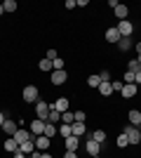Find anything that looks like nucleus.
I'll use <instances>...</instances> for the list:
<instances>
[{"label": "nucleus", "mask_w": 141, "mask_h": 158, "mask_svg": "<svg viewBox=\"0 0 141 158\" xmlns=\"http://www.w3.org/2000/svg\"><path fill=\"white\" fill-rule=\"evenodd\" d=\"M21 97H24L26 104H35V102L40 99V92H38V87H35V85H26V87H24V92H21Z\"/></svg>", "instance_id": "nucleus-1"}, {"label": "nucleus", "mask_w": 141, "mask_h": 158, "mask_svg": "<svg viewBox=\"0 0 141 158\" xmlns=\"http://www.w3.org/2000/svg\"><path fill=\"white\" fill-rule=\"evenodd\" d=\"M122 132L127 135V139H129V144H132V146H136L141 142V130H139V127H134V125H129V123H127Z\"/></svg>", "instance_id": "nucleus-2"}, {"label": "nucleus", "mask_w": 141, "mask_h": 158, "mask_svg": "<svg viewBox=\"0 0 141 158\" xmlns=\"http://www.w3.org/2000/svg\"><path fill=\"white\" fill-rule=\"evenodd\" d=\"M47 116H49V102H35V118H40L47 123Z\"/></svg>", "instance_id": "nucleus-3"}, {"label": "nucleus", "mask_w": 141, "mask_h": 158, "mask_svg": "<svg viewBox=\"0 0 141 158\" xmlns=\"http://www.w3.org/2000/svg\"><path fill=\"white\" fill-rule=\"evenodd\" d=\"M118 31H120V35H122V38H132V33H134V24H132L129 19L118 21Z\"/></svg>", "instance_id": "nucleus-4"}, {"label": "nucleus", "mask_w": 141, "mask_h": 158, "mask_svg": "<svg viewBox=\"0 0 141 158\" xmlns=\"http://www.w3.org/2000/svg\"><path fill=\"white\" fill-rule=\"evenodd\" d=\"M49 109H57L59 113L71 111V102H68V97H59L57 102H49Z\"/></svg>", "instance_id": "nucleus-5"}, {"label": "nucleus", "mask_w": 141, "mask_h": 158, "mask_svg": "<svg viewBox=\"0 0 141 158\" xmlns=\"http://www.w3.org/2000/svg\"><path fill=\"white\" fill-rule=\"evenodd\" d=\"M31 135L33 137H40V135H45V120H40V118H35V120H31Z\"/></svg>", "instance_id": "nucleus-6"}, {"label": "nucleus", "mask_w": 141, "mask_h": 158, "mask_svg": "<svg viewBox=\"0 0 141 158\" xmlns=\"http://www.w3.org/2000/svg\"><path fill=\"white\" fill-rule=\"evenodd\" d=\"M14 139H17V144H24V142H31V139H35L33 135H31V130H24V127H19V130L14 132Z\"/></svg>", "instance_id": "nucleus-7"}, {"label": "nucleus", "mask_w": 141, "mask_h": 158, "mask_svg": "<svg viewBox=\"0 0 141 158\" xmlns=\"http://www.w3.org/2000/svg\"><path fill=\"white\" fill-rule=\"evenodd\" d=\"M120 31H118V26H108V31H106V40L108 43H113V45H118L120 43Z\"/></svg>", "instance_id": "nucleus-8"}, {"label": "nucleus", "mask_w": 141, "mask_h": 158, "mask_svg": "<svg viewBox=\"0 0 141 158\" xmlns=\"http://www.w3.org/2000/svg\"><path fill=\"white\" fill-rule=\"evenodd\" d=\"M17 130H19V123H17V120H5V123H2V132H5L7 137H14Z\"/></svg>", "instance_id": "nucleus-9"}, {"label": "nucleus", "mask_w": 141, "mask_h": 158, "mask_svg": "<svg viewBox=\"0 0 141 158\" xmlns=\"http://www.w3.org/2000/svg\"><path fill=\"white\" fill-rule=\"evenodd\" d=\"M136 92H139V85H134V83H127V85L122 87V97L125 99H132V97H136Z\"/></svg>", "instance_id": "nucleus-10"}, {"label": "nucleus", "mask_w": 141, "mask_h": 158, "mask_svg": "<svg viewBox=\"0 0 141 158\" xmlns=\"http://www.w3.org/2000/svg\"><path fill=\"white\" fill-rule=\"evenodd\" d=\"M127 123H129V125H134V127L141 125V111H139V109H132V111L127 113Z\"/></svg>", "instance_id": "nucleus-11"}, {"label": "nucleus", "mask_w": 141, "mask_h": 158, "mask_svg": "<svg viewBox=\"0 0 141 158\" xmlns=\"http://www.w3.org/2000/svg\"><path fill=\"white\" fill-rule=\"evenodd\" d=\"M49 144H52V139L45 137V135L35 137V149H38V151H47V149H49Z\"/></svg>", "instance_id": "nucleus-12"}, {"label": "nucleus", "mask_w": 141, "mask_h": 158, "mask_svg": "<svg viewBox=\"0 0 141 158\" xmlns=\"http://www.w3.org/2000/svg\"><path fill=\"white\" fill-rule=\"evenodd\" d=\"M64 146H66V151H78V146H80V139L75 137V135H71V137L64 139Z\"/></svg>", "instance_id": "nucleus-13"}, {"label": "nucleus", "mask_w": 141, "mask_h": 158, "mask_svg": "<svg viewBox=\"0 0 141 158\" xmlns=\"http://www.w3.org/2000/svg\"><path fill=\"white\" fill-rule=\"evenodd\" d=\"M66 78H68L66 69H64V71H52V85H64Z\"/></svg>", "instance_id": "nucleus-14"}, {"label": "nucleus", "mask_w": 141, "mask_h": 158, "mask_svg": "<svg viewBox=\"0 0 141 158\" xmlns=\"http://www.w3.org/2000/svg\"><path fill=\"white\" fill-rule=\"evenodd\" d=\"M85 151H87L89 156H99V151H101V144H96L94 139H87V144H85Z\"/></svg>", "instance_id": "nucleus-15"}, {"label": "nucleus", "mask_w": 141, "mask_h": 158, "mask_svg": "<svg viewBox=\"0 0 141 158\" xmlns=\"http://www.w3.org/2000/svg\"><path fill=\"white\" fill-rule=\"evenodd\" d=\"M113 12H115V17H118V19H120V21H125V19H127V17H129V7H127V5H122V2H120V5L115 7Z\"/></svg>", "instance_id": "nucleus-16"}, {"label": "nucleus", "mask_w": 141, "mask_h": 158, "mask_svg": "<svg viewBox=\"0 0 141 158\" xmlns=\"http://www.w3.org/2000/svg\"><path fill=\"white\" fill-rule=\"evenodd\" d=\"M132 47H134V40L132 38H120V43H118V50H120V52H129Z\"/></svg>", "instance_id": "nucleus-17"}, {"label": "nucleus", "mask_w": 141, "mask_h": 158, "mask_svg": "<svg viewBox=\"0 0 141 158\" xmlns=\"http://www.w3.org/2000/svg\"><path fill=\"white\" fill-rule=\"evenodd\" d=\"M89 139H94L96 144L104 146V144H106V132H104V130H94L92 135H89Z\"/></svg>", "instance_id": "nucleus-18"}, {"label": "nucleus", "mask_w": 141, "mask_h": 158, "mask_svg": "<svg viewBox=\"0 0 141 158\" xmlns=\"http://www.w3.org/2000/svg\"><path fill=\"white\" fill-rule=\"evenodd\" d=\"M85 130H87V127H85V123H78V120L71 125V135H75V137H82V135H85Z\"/></svg>", "instance_id": "nucleus-19"}, {"label": "nucleus", "mask_w": 141, "mask_h": 158, "mask_svg": "<svg viewBox=\"0 0 141 158\" xmlns=\"http://www.w3.org/2000/svg\"><path fill=\"white\" fill-rule=\"evenodd\" d=\"M2 149H5V151H10V153H14V151H19V144H17V139H14V137H10V139H5Z\"/></svg>", "instance_id": "nucleus-20"}, {"label": "nucleus", "mask_w": 141, "mask_h": 158, "mask_svg": "<svg viewBox=\"0 0 141 158\" xmlns=\"http://www.w3.org/2000/svg\"><path fill=\"white\" fill-rule=\"evenodd\" d=\"M19 151H24L26 156H31V153L35 151V139H31V142H24V144L19 146Z\"/></svg>", "instance_id": "nucleus-21"}, {"label": "nucleus", "mask_w": 141, "mask_h": 158, "mask_svg": "<svg viewBox=\"0 0 141 158\" xmlns=\"http://www.w3.org/2000/svg\"><path fill=\"white\" fill-rule=\"evenodd\" d=\"M96 90H99L101 97H111V94H113V87H111V83H101Z\"/></svg>", "instance_id": "nucleus-22"}, {"label": "nucleus", "mask_w": 141, "mask_h": 158, "mask_svg": "<svg viewBox=\"0 0 141 158\" xmlns=\"http://www.w3.org/2000/svg\"><path fill=\"white\" fill-rule=\"evenodd\" d=\"M61 123L73 125V123H75V113H73V111H64V113H61Z\"/></svg>", "instance_id": "nucleus-23"}, {"label": "nucleus", "mask_w": 141, "mask_h": 158, "mask_svg": "<svg viewBox=\"0 0 141 158\" xmlns=\"http://www.w3.org/2000/svg\"><path fill=\"white\" fill-rule=\"evenodd\" d=\"M54 135H59L57 125H54V123H45V137H49V139H52Z\"/></svg>", "instance_id": "nucleus-24"}, {"label": "nucleus", "mask_w": 141, "mask_h": 158, "mask_svg": "<svg viewBox=\"0 0 141 158\" xmlns=\"http://www.w3.org/2000/svg\"><path fill=\"white\" fill-rule=\"evenodd\" d=\"M61 120V113L57 109H49V116H47V123H59Z\"/></svg>", "instance_id": "nucleus-25"}, {"label": "nucleus", "mask_w": 141, "mask_h": 158, "mask_svg": "<svg viewBox=\"0 0 141 158\" xmlns=\"http://www.w3.org/2000/svg\"><path fill=\"white\" fill-rule=\"evenodd\" d=\"M2 10H5V12H17V0H5V2H2Z\"/></svg>", "instance_id": "nucleus-26"}, {"label": "nucleus", "mask_w": 141, "mask_h": 158, "mask_svg": "<svg viewBox=\"0 0 141 158\" xmlns=\"http://www.w3.org/2000/svg\"><path fill=\"white\" fill-rule=\"evenodd\" d=\"M115 144H118V149H125V146L129 144L127 135H125V132H120V135H118V142H115Z\"/></svg>", "instance_id": "nucleus-27"}, {"label": "nucleus", "mask_w": 141, "mask_h": 158, "mask_svg": "<svg viewBox=\"0 0 141 158\" xmlns=\"http://www.w3.org/2000/svg\"><path fill=\"white\" fill-rule=\"evenodd\" d=\"M57 130H59V135H61L64 139H66V137H71V125H66V123H61V125L57 127Z\"/></svg>", "instance_id": "nucleus-28"}, {"label": "nucleus", "mask_w": 141, "mask_h": 158, "mask_svg": "<svg viewBox=\"0 0 141 158\" xmlns=\"http://www.w3.org/2000/svg\"><path fill=\"white\" fill-rule=\"evenodd\" d=\"M64 66H66V61L61 59V57H57V59L52 61V71H64Z\"/></svg>", "instance_id": "nucleus-29"}, {"label": "nucleus", "mask_w": 141, "mask_h": 158, "mask_svg": "<svg viewBox=\"0 0 141 158\" xmlns=\"http://www.w3.org/2000/svg\"><path fill=\"white\" fill-rule=\"evenodd\" d=\"M38 69H40V71H52V61H49V59L45 57V59H40V61H38Z\"/></svg>", "instance_id": "nucleus-30"}, {"label": "nucleus", "mask_w": 141, "mask_h": 158, "mask_svg": "<svg viewBox=\"0 0 141 158\" xmlns=\"http://www.w3.org/2000/svg\"><path fill=\"white\" fill-rule=\"evenodd\" d=\"M87 85H89V87H99V85H101L99 73H96V76H89V78H87Z\"/></svg>", "instance_id": "nucleus-31"}, {"label": "nucleus", "mask_w": 141, "mask_h": 158, "mask_svg": "<svg viewBox=\"0 0 141 158\" xmlns=\"http://www.w3.org/2000/svg\"><path fill=\"white\" fill-rule=\"evenodd\" d=\"M127 71H132V73L141 71V64H139V61H136V59H132V61H129V64H127Z\"/></svg>", "instance_id": "nucleus-32"}, {"label": "nucleus", "mask_w": 141, "mask_h": 158, "mask_svg": "<svg viewBox=\"0 0 141 158\" xmlns=\"http://www.w3.org/2000/svg\"><path fill=\"white\" fill-rule=\"evenodd\" d=\"M111 87H113V92H122L125 83H122V80H111Z\"/></svg>", "instance_id": "nucleus-33"}, {"label": "nucleus", "mask_w": 141, "mask_h": 158, "mask_svg": "<svg viewBox=\"0 0 141 158\" xmlns=\"http://www.w3.org/2000/svg\"><path fill=\"white\" fill-rule=\"evenodd\" d=\"M73 113H75V120H78V123H85V118H87L85 111H73Z\"/></svg>", "instance_id": "nucleus-34"}, {"label": "nucleus", "mask_w": 141, "mask_h": 158, "mask_svg": "<svg viewBox=\"0 0 141 158\" xmlns=\"http://www.w3.org/2000/svg\"><path fill=\"white\" fill-rule=\"evenodd\" d=\"M99 78H101V83H111V73H108V71H101Z\"/></svg>", "instance_id": "nucleus-35"}, {"label": "nucleus", "mask_w": 141, "mask_h": 158, "mask_svg": "<svg viewBox=\"0 0 141 158\" xmlns=\"http://www.w3.org/2000/svg\"><path fill=\"white\" fill-rule=\"evenodd\" d=\"M57 57H59V54H57V50H54V47H52V50H47V59H49V61H54Z\"/></svg>", "instance_id": "nucleus-36"}, {"label": "nucleus", "mask_w": 141, "mask_h": 158, "mask_svg": "<svg viewBox=\"0 0 141 158\" xmlns=\"http://www.w3.org/2000/svg\"><path fill=\"white\" fill-rule=\"evenodd\" d=\"M64 158H78V151H66V153H64Z\"/></svg>", "instance_id": "nucleus-37"}, {"label": "nucleus", "mask_w": 141, "mask_h": 158, "mask_svg": "<svg viewBox=\"0 0 141 158\" xmlns=\"http://www.w3.org/2000/svg\"><path fill=\"white\" fill-rule=\"evenodd\" d=\"M75 7H87V0H75Z\"/></svg>", "instance_id": "nucleus-38"}, {"label": "nucleus", "mask_w": 141, "mask_h": 158, "mask_svg": "<svg viewBox=\"0 0 141 158\" xmlns=\"http://www.w3.org/2000/svg\"><path fill=\"white\" fill-rule=\"evenodd\" d=\"M64 7H68V10H73V7H75V0H66V5H64Z\"/></svg>", "instance_id": "nucleus-39"}, {"label": "nucleus", "mask_w": 141, "mask_h": 158, "mask_svg": "<svg viewBox=\"0 0 141 158\" xmlns=\"http://www.w3.org/2000/svg\"><path fill=\"white\" fill-rule=\"evenodd\" d=\"M14 158H28V156L24 151H14Z\"/></svg>", "instance_id": "nucleus-40"}, {"label": "nucleus", "mask_w": 141, "mask_h": 158, "mask_svg": "<svg viewBox=\"0 0 141 158\" xmlns=\"http://www.w3.org/2000/svg\"><path fill=\"white\" fill-rule=\"evenodd\" d=\"M134 83H136V85H141V71H136V76H134Z\"/></svg>", "instance_id": "nucleus-41"}, {"label": "nucleus", "mask_w": 141, "mask_h": 158, "mask_svg": "<svg viewBox=\"0 0 141 158\" xmlns=\"http://www.w3.org/2000/svg\"><path fill=\"white\" fill-rule=\"evenodd\" d=\"M7 120V116H5V111H0V127H2V123Z\"/></svg>", "instance_id": "nucleus-42"}, {"label": "nucleus", "mask_w": 141, "mask_h": 158, "mask_svg": "<svg viewBox=\"0 0 141 158\" xmlns=\"http://www.w3.org/2000/svg\"><path fill=\"white\" fill-rule=\"evenodd\" d=\"M40 153H42V151H38V149H35V151L31 153V156H28V158H40Z\"/></svg>", "instance_id": "nucleus-43"}, {"label": "nucleus", "mask_w": 141, "mask_h": 158, "mask_svg": "<svg viewBox=\"0 0 141 158\" xmlns=\"http://www.w3.org/2000/svg\"><path fill=\"white\" fill-rule=\"evenodd\" d=\"M134 50H136V54L141 57V43H134Z\"/></svg>", "instance_id": "nucleus-44"}, {"label": "nucleus", "mask_w": 141, "mask_h": 158, "mask_svg": "<svg viewBox=\"0 0 141 158\" xmlns=\"http://www.w3.org/2000/svg\"><path fill=\"white\" fill-rule=\"evenodd\" d=\"M40 158H52V156H49V153H45V151H42V153H40Z\"/></svg>", "instance_id": "nucleus-45"}, {"label": "nucleus", "mask_w": 141, "mask_h": 158, "mask_svg": "<svg viewBox=\"0 0 141 158\" xmlns=\"http://www.w3.org/2000/svg\"><path fill=\"white\" fill-rule=\"evenodd\" d=\"M2 14H5V10H2V5H0V17H2Z\"/></svg>", "instance_id": "nucleus-46"}, {"label": "nucleus", "mask_w": 141, "mask_h": 158, "mask_svg": "<svg viewBox=\"0 0 141 158\" xmlns=\"http://www.w3.org/2000/svg\"><path fill=\"white\" fill-rule=\"evenodd\" d=\"M92 158H101V156H92Z\"/></svg>", "instance_id": "nucleus-47"}]
</instances>
